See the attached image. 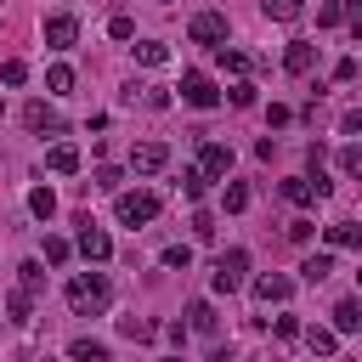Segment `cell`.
<instances>
[{
	"mask_svg": "<svg viewBox=\"0 0 362 362\" xmlns=\"http://www.w3.org/2000/svg\"><path fill=\"white\" fill-rule=\"evenodd\" d=\"M113 215H119L124 226H147V221L158 215V198H153V192H119V198H113Z\"/></svg>",
	"mask_w": 362,
	"mask_h": 362,
	"instance_id": "cell-3",
	"label": "cell"
},
{
	"mask_svg": "<svg viewBox=\"0 0 362 362\" xmlns=\"http://www.w3.org/2000/svg\"><path fill=\"white\" fill-rule=\"evenodd\" d=\"M68 356H74V362H107V345H102V339H74Z\"/></svg>",
	"mask_w": 362,
	"mask_h": 362,
	"instance_id": "cell-24",
	"label": "cell"
},
{
	"mask_svg": "<svg viewBox=\"0 0 362 362\" xmlns=\"http://www.w3.org/2000/svg\"><path fill=\"white\" fill-rule=\"evenodd\" d=\"M119 334L136 339V345H147V339L158 334V322H147V317H119Z\"/></svg>",
	"mask_w": 362,
	"mask_h": 362,
	"instance_id": "cell-18",
	"label": "cell"
},
{
	"mask_svg": "<svg viewBox=\"0 0 362 362\" xmlns=\"http://www.w3.org/2000/svg\"><path fill=\"white\" fill-rule=\"evenodd\" d=\"M215 57H221V68H226V74H243V68H249V57H243L238 45H215Z\"/></svg>",
	"mask_w": 362,
	"mask_h": 362,
	"instance_id": "cell-28",
	"label": "cell"
},
{
	"mask_svg": "<svg viewBox=\"0 0 362 362\" xmlns=\"http://www.w3.org/2000/svg\"><path fill=\"white\" fill-rule=\"evenodd\" d=\"M164 164H170V147H164V141H141V147L130 153V170H136V175H153V170H164Z\"/></svg>",
	"mask_w": 362,
	"mask_h": 362,
	"instance_id": "cell-8",
	"label": "cell"
},
{
	"mask_svg": "<svg viewBox=\"0 0 362 362\" xmlns=\"http://www.w3.org/2000/svg\"><path fill=\"white\" fill-rule=\"evenodd\" d=\"M141 107H153V113L170 107V90H164V85H141Z\"/></svg>",
	"mask_w": 362,
	"mask_h": 362,
	"instance_id": "cell-35",
	"label": "cell"
},
{
	"mask_svg": "<svg viewBox=\"0 0 362 362\" xmlns=\"http://www.w3.org/2000/svg\"><path fill=\"white\" fill-rule=\"evenodd\" d=\"M6 311H11V322H34V294H28V288H17V294L6 300Z\"/></svg>",
	"mask_w": 362,
	"mask_h": 362,
	"instance_id": "cell-26",
	"label": "cell"
},
{
	"mask_svg": "<svg viewBox=\"0 0 362 362\" xmlns=\"http://www.w3.org/2000/svg\"><path fill=\"white\" fill-rule=\"evenodd\" d=\"M328 272H334V255H328V249H322V255H305V266H300V277H305V283H322Z\"/></svg>",
	"mask_w": 362,
	"mask_h": 362,
	"instance_id": "cell-23",
	"label": "cell"
},
{
	"mask_svg": "<svg viewBox=\"0 0 362 362\" xmlns=\"http://www.w3.org/2000/svg\"><path fill=\"white\" fill-rule=\"evenodd\" d=\"M334 328H339V334H356V328H362V305H356V300H339V305H334Z\"/></svg>",
	"mask_w": 362,
	"mask_h": 362,
	"instance_id": "cell-17",
	"label": "cell"
},
{
	"mask_svg": "<svg viewBox=\"0 0 362 362\" xmlns=\"http://www.w3.org/2000/svg\"><path fill=\"white\" fill-rule=\"evenodd\" d=\"M356 68H362V62H356Z\"/></svg>",
	"mask_w": 362,
	"mask_h": 362,
	"instance_id": "cell-47",
	"label": "cell"
},
{
	"mask_svg": "<svg viewBox=\"0 0 362 362\" xmlns=\"http://www.w3.org/2000/svg\"><path fill=\"white\" fill-rule=\"evenodd\" d=\"M311 62H317V45H311V40H294V45L283 51V68H288V74H311Z\"/></svg>",
	"mask_w": 362,
	"mask_h": 362,
	"instance_id": "cell-12",
	"label": "cell"
},
{
	"mask_svg": "<svg viewBox=\"0 0 362 362\" xmlns=\"http://www.w3.org/2000/svg\"><path fill=\"white\" fill-rule=\"evenodd\" d=\"M187 328H192V334H204V339H215V334H221L215 305H209V300H192V305H187Z\"/></svg>",
	"mask_w": 362,
	"mask_h": 362,
	"instance_id": "cell-11",
	"label": "cell"
},
{
	"mask_svg": "<svg viewBox=\"0 0 362 362\" xmlns=\"http://www.w3.org/2000/svg\"><path fill=\"white\" fill-rule=\"evenodd\" d=\"M294 294V283L283 277V272H266V277H255V300H266V305H283Z\"/></svg>",
	"mask_w": 362,
	"mask_h": 362,
	"instance_id": "cell-10",
	"label": "cell"
},
{
	"mask_svg": "<svg viewBox=\"0 0 362 362\" xmlns=\"http://www.w3.org/2000/svg\"><path fill=\"white\" fill-rule=\"evenodd\" d=\"M0 79H6V85H23V79H28V62H23V57H6V62H0Z\"/></svg>",
	"mask_w": 362,
	"mask_h": 362,
	"instance_id": "cell-30",
	"label": "cell"
},
{
	"mask_svg": "<svg viewBox=\"0 0 362 362\" xmlns=\"http://www.w3.org/2000/svg\"><path fill=\"white\" fill-rule=\"evenodd\" d=\"M339 170H345V175H362V141L339 147Z\"/></svg>",
	"mask_w": 362,
	"mask_h": 362,
	"instance_id": "cell-33",
	"label": "cell"
},
{
	"mask_svg": "<svg viewBox=\"0 0 362 362\" xmlns=\"http://www.w3.org/2000/svg\"><path fill=\"white\" fill-rule=\"evenodd\" d=\"M164 362H187V356H164Z\"/></svg>",
	"mask_w": 362,
	"mask_h": 362,
	"instance_id": "cell-45",
	"label": "cell"
},
{
	"mask_svg": "<svg viewBox=\"0 0 362 362\" xmlns=\"http://www.w3.org/2000/svg\"><path fill=\"white\" fill-rule=\"evenodd\" d=\"M28 215H34V221H51V215H57V198H51V187H34V192H28Z\"/></svg>",
	"mask_w": 362,
	"mask_h": 362,
	"instance_id": "cell-22",
	"label": "cell"
},
{
	"mask_svg": "<svg viewBox=\"0 0 362 362\" xmlns=\"http://www.w3.org/2000/svg\"><path fill=\"white\" fill-rule=\"evenodd\" d=\"M181 192H187V198H192V204H198V198H204V192H209V175H204V170H198V164H192V170H181Z\"/></svg>",
	"mask_w": 362,
	"mask_h": 362,
	"instance_id": "cell-25",
	"label": "cell"
},
{
	"mask_svg": "<svg viewBox=\"0 0 362 362\" xmlns=\"http://www.w3.org/2000/svg\"><path fill=\"white\" fill-rule=\"evenodd\" d=\"M23 124H28V130H62L57 107H45V102H28V107H23Z\"/></svg>",
	"mask_w": 362,
	"mask_h": 362,
	"instance_id": "cell-13",
	"label": "cell"
},
{
	"mask_svg": "<svg viewBox=\"0 0 362 362\" xmlns=\"http://www.w3.org/2000/svg\"><path fill=\"white\" fill-rule=\"evenodd\" d=\"M311 232H317L311 221H294V226H288V238H294V243H311Z\"/></svg>",
	"mask_w": 362,
	"mask_h": 362,
	"instance_id": "cell-42",
	"label": "cell"
},
{
	"mask_svg": "<svg viewBox=\"0 0 362 362\" xmlns=\"http://www.w3.org/2000/svg\"><path fill=\"white\" fill-rule=\"evenodd\" d=\"M107 34H113V40H130V34H136V23H130V17H113V23H107Z\"/></svg>",
	"mask_w": 362,
	"mask_h": 362,
	"instance_id": "cell-40",
	"label": "cell"
},
{
	"mask_svg": "<svg viewBox=\"0 0 362 362\" xmlns=\"http://www.w3.org/2000/svg\"><path fill=\"white\" fill-rule=\"evenodd\" d=\"M136 62H147V68H164V62H170V45H164V40H141V45H136Z\"/></svg>",
	"mask_w": 362,
	"mask_h": 362,
	"instance_id": "cell-21",
	"label": "cell"
},
{
	"mask_svg": "<svg viewBox=\"0 0 362 362\" xmlns=\"http://www.w3.org/2000/svg\"><path fill=\"white\" fill-rule=\"evenodd\" d=\"M74 40H79V17H68V11L45 17V45H51V51H68Z\"/></svg>",
	"mask_w": 362,
	"mask_h": 362,
	"instance_id": "cell-7",
	"label": "cell"
},
{
	"mask_svg": "<svg viewBox=\"0 0 362 362\" xmlns=\"http://www.w3.org/2000/svg\"><path fill=\"white\" fill-rule=\"evenodd\" d=\"M260 11H266L272 23H294V17L305 11V0H260Z\"/></svg>",
	"mask_w": 362,
	"mask_h": 362,
	"instance_id": "cell-20",
	"label": "cell"
},
{
	"mask_svg": "<svg viewBox=\"0 0 362 362\" xmlns=\"http://www.w3.org/2000/svg\"><path fill=\"white\" fill-rule=\"evenodd\" d=\"M283 198H288V204H311V198H317V181H311V175H288V181H283Z\"/></svg>",
	"mask_w": 362,
	"mask_h": 362,
	"instance_id": "cell-16",
	"label": "cell"
},
{
	"mask_svg": "<svg viewBox=\"0 0 362 362\" xmlns=\"http://www.w3.org/2000/svg\"><path fill=\"white\" fill-rule=\"evenodd\" d=\"M215 294H238L243 283H249V249H226L221 260H215Z\"/></svg>",
	"mask_w": 362,
	"mask_h": 362,
	"instance_id": "cell-2",
	"label": "cell"
},
{
	"mask_svg": "<svg viewBox=\"0 0 362 362\" xmlns=\"http://www.w3.org/2000/svg\"><path fill=\"white\" fill-rule=\"evenodd\" d=\"M305 345H311L317 356H334V351H339V328H305Z\"/></svg>",
	"mask_w": 362,
	"mask_h": 362,
	"instance_id": "cell-19",
	"label": "cell"
},
{
	"mask_svg": "<svg viewBox=\"0 0 362 362\" xmlns=\"http://www.w3.org/2000/svg\"><path fill=\"white\" fill-rule=\"evenodd\" d=\"M79 255H85V260H107V255H113V238H107L90 215L79 221Z\"/></svg>",
	"mask_w": 362,
	"mask_h": 362,
	"instance_id": "cell-5",
	"label": "cell"
},
{
	"mask_svg": "<svg viewBox=\"0 0 362 362\" xmlns=\"http://www.w3.org/2000/svg\"><path fill=\"white\" fill-rule=\"evenodd\" d=\"M328 249H362V226L356 221H334L328 226Z\"/></svg>",
	"mask_w": 362,
	"mask_h": 362,
	"instance_id": "cell-15",
	"label": "cell"
},
{
	"mask_svg": "<svg viewBox=\"0 0 362 362\" xmlns=\"http://www.w3.org/2000/svg\"><path fill=\"white\" fill-rule=\"evenodd\" d=\"M175 90H181V102H192V107H215V102H221V90H215V79H209V74H198V68H187Z\"/></svg>",
	"mask_w": 362,
	"mask_h": 362,
	"instance_id": "cell-4",
	"label": "cell"
},
{
	"mask_svg": "<svg viewBox=\"0 0 362 362\" xmlns=\"http://www.w3.org/2000/svg\"><path fill=\"white\" fill-rule=\"evenodd\" d=\"M272 328H277V339H300V322H294V317H277Z\"/></svg>",
	"mask_w": 362,
	"mask_h": 362,
	"instance_id": "cell-41",
	"label": "cell"
},
{
	"mask_svg": "<svg viewBox=\"0 0 362 362\" xmlns=\"http://www.w3.org/2000/svg\"><path fill=\"white\" fill-rule=\"evenodd\" d=\"M192 238H198V243H209V238H215V215H209V209H198V215H192Z\"/></svg>",
	"mask_w": 362,
	"mask_h": 362,
	"instance_id": "cell-37",
	"label": "cell"
},
{
	"mask_svg": "<svg viewBox=\"0 0 362 362\" xmlns=\"http://www.w3.org/2000/svg\"><path fill=\"white\" fill-rule=\"evenodd\" d=\"M226 209H232V215L249 209V187H243V181H226Z\"/></svg>",
	"mask_w": 362,
	"mask_h": 362,
	"instance_id": "cell-36",
	"label": "cell"
},
{
	"mask_svg": "<svg viewBox=\"0 0 362 362\" xmlns=\"http://www.w3.org/2000/svg\"><path fill=\"white\" fill-rule=\"evenodd\" d=\"M198 170H204L209 181H221V175L232 170V147H221V141H204V153H198Z\"/></svg>",
	"mask_w": 362,
	"mask_h": 362,
	"instance_id": "cell-9",
	"label": "cell"
},
{
	"mask_svg": "<svg viewBox=\"0 0 362 362\" xmlns=\"http://www.w3.org/2000/svg\"><path fill=\"white\" fill-rule=\"evenodd\" d=\"M356 288H362V272H356Z\"/></svg>",
	"mask_w": 362,
	"mask_h": 362,
	"instance_id": "cell-46",
	"label": "cell"
},
{
	"mask_svg": "<svg viewBox=\"0 0 362 362\" xmlns=\"http://www.w3.org/2000/svg\"><path fill=\"white\" fill-rule=\"evenodd\" d=\"M68 255H74L68 238H45V260H51V266H68Z\"/></svg>",
	"mask_w": 362,
	"mask_h": 362,
	"instance_id": "cell-31",
	"label": "cell"
},
{
	"mask_svg": "<svg viewBox=\"0 0 362 362\" xmlns=\"http://www.w3.org/2000/svg\"><path fill=\"white\" fill-rule=\"evenodd\" d=\"M17 283H23L28 294H40V288H45V272H40L34 260H28V266H17Z\"/></svg>",
	"mask_w": 362,
	"mask_h": 362,
	"instance_id": "cell-32",
	"label": "cell"
},
{
	"mask_svg": "<svg viewBox=\"0 0 362 362\" xmlns=\"http://www.w3.org/2000/svg\"><path fill=\"white\" fill-rule=\"evenodd\" d=\"M107 300H113V288H107V277H102V272H79V277L68 283V305H74L79 317L107 311Z\"/></svg>",
	"mask_w": 362,
	"mask_h": 362,
	"instance_id": "cell-1",
	"label": "cell"
},
{
	"mask_svg": "<svg viewBox=\"0 0 362 362\" xmlns=\"http://www.w3.org/2000/svg\"><path fill=\"white\" fill-rule=\"evenodd\" d=\"M45 164H51L57 175H74V170H79V147H74V141H57V147L45 153Z\"/></svg>",
	"mask_w": 362,
	"mask_h": 362,
	"instance_id": "cell-14",
	"label": "cell"
},
{
	"mask_svg": "<svg viewBox=\"0 0 362 362\" xmlns=\"http://www.w3.org/2000/svg\"><path fill=\"white\" fill-rule=\"evenodd\" d=\"M90 181H96L102 192H119V181H124V170H119V164H96V175H90Z\"/></svg>",
	"mask_w": 362,
	"mask_h": 362,
	"instance_id": "cell-29",
	"label": "cell"
},
{
	"mask_svg": "<svg viewBox=\"0 0 362 362\" xmlns=\"http://www.w3.org/2000/svg\"><path fill=\"white\" fill-rule=\"evenodd\" d=\"M351 11H356V17H362V0H351Z\"/></svg>",
	"mask_w": 362,
	"mask_h": 362,
	"instance_id": "cell-44",
	"label": "cell"
},
{
	"mask_svg": "<svg viewBox=\"0 0 362 362\" xmlns=\"http://www.w3.org/2000/svg\"><path fill=\"white\" fill-rule=\"evenodd\" d=\"M45 85H51V96H68V90H74V68H68V62H57V68L45 74Z\"/></svg>",
	"mask_w": 362,
	"mask_h": 362,
	"instance_id": "cell-27",
	"label": "cell"
},
{
	"mask_svg": "<svg viewBox=\"0 0 362 362\" xmlns=\"http://www.w3.org/2000/svg\"><path fill=\"white\" fill-rule=\"evenodd\" d=\"M226 96H232V107H255V85H232Z\"/></svg>",
	"mask_w": 362,
	"mask_h": 362,
	"instance_id": "cell-39",
	"label": "cell"
},
{
	"mask_svg": "<svg viewBox=\"0 0 362 362\" xmlns=\"http://www.w3.org/2000/svg\"><path fill=\"white\" fill-rule=\"evenodd\" d=\"M187 34H192L198 45H221V40H226V17H221V11H198V17L187 23Z\"/></svg>",
	"mask_w": 362,
	"mask_h": 362,
	"instance_id": "cell-6",
	"label": "cell"
},
{
	"mask_svg": "<svg viewBox=\"0 0 362 362\" xmlns=\"http://www.w3.org/2000/svg\"><path fill=\"white\" fill-rule=\"evenodd\" d=\"M164 266L187 272V266H192V249H187V243H170V249H164Z\"/></svg>",
	"mask_w": 362,
	"mask_h": 362,
	"instance_id": "cell-38",
	"label": "cell"
},
{
	"mask_svg": "<svg viewBox=\"0 0 362 362\" xmlns=\"http://www.w3.org/2000/svg\"><path fill=\"white\" fill-rule=\"evenodd\" d=\"M339 130H345V136H362V113H345V119H339Z\"/></svg>",
	"mask_w": 362,
	"mask_h": 362,
	"instance_id": "cell-43",
	"label": "cell"
},
{
	"mask_svg": "<svg viewBox=\"0 0 362 362\" xmlns=\"http://www.w3.org/2000/svg\"><path fill=\"white\" fill-rule=\"evenodd\" d=\"M317 23H322V28L345 23V6H339V0H322V6H317Z\"/></svg>",
	"mask_w": 362,
	"mask_h": 362,
	"instance_id": "cell-34",
	"label": "cell"
}]
</instances>
